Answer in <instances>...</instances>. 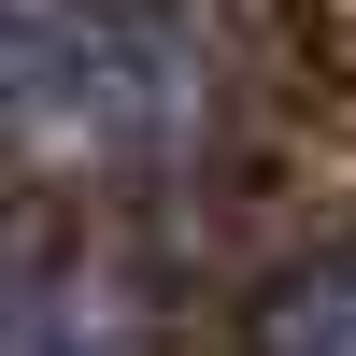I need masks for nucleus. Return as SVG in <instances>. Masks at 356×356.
Instances as JSON below:
<instances>
[{
	"label": "nucleus",
	"instance_id": "f257e3e1",
	"mask_svg": "<svg viewBox=\"0 0 356 356\" xmlns=\"http://www.w3.org/2000/svg\"><path fill=\"white\" fill-rule=\"evenodd\" d=\"M200 129L186 0H0V157L157 171Z\"/></svg>",
	"mask_w": 356,
	"mask_h": 356
},
{
	"label": "nucleus",
	"instance_id": "f03ea898",
	"mask_svg": "<svg viewBox=\"0 0 356 356\" xmlns=\"http://www.w3.org/2000/svg\"><path fill=\"white\" fill-rule=\"evenodd\" d=\"M243 356H356V243H328V257H300V271L257 285Z\"/></svg>",
	"mask_w": 356,
	"mask_h": 356
}]
</instances>
